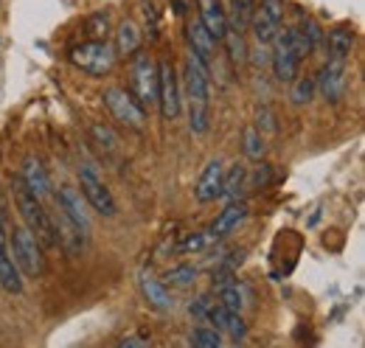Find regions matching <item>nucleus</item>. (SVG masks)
Returning a JSON list of instances; mask_svg holds the SVG:
<instances>
[{
  "mask_svg": "<svg viewBox=\"0 0 365 348\" xmlns=\"http://www.w3.org/2000/svg\"><path fill=\"white\" fill-rule=\"evenodd\" d=\"M185 110H188V130L194 135H205L211 127V59L188 48L185 53Z\"/></svg>",
  "mask_w": 365,
  "mask_h": 348,
  "instance_id": "1",
  "label": "nucleus"
},
{
  "mask_svg": "<svg viewBox=\"0 0 365 348\" xmlns=\"http://www.w3.org/2000/svg\"><path fill=\"white\" fill-rule=\"evenodd\" d=\"M11 197H14V203H17V211H20V217H23V225L31 230V236L46 247H56V230H53V219L48 217L46 205H43V200L40 197H34L20 180L11 185Z\"/></svg>",
  "mask_w": 365,
  "mask_h": 348,
  "instance_id": "2",
  "label": "nucleus"
},
{
  "mask_svg": "<svg viewBox=\"0 0 365 348\" xmlns=\"http://www.w3.org/2000/svg\"><path fill=\"white\" fill-rule=\"evenodd\" d=\"M9 242H11V259H14L17 270L23 275L37 278V275L46 272V247L31 236V230L26 225L14 227L11 236H9Z\"/></svg>",
  "mask_w": 365,
  "mask_h": 348,
  "instance_id": "3",
  "label": "nucleus"
},
{
  "mask_svg": "<svg viewBox=\"0 0 365 348\" xmlns=\"http://www.w3.org/2000/svg\"><path fill=\"white\" fill-rule=\"evenodd\" d=\"M71 62L91 76H107L118 62V51L107 40H88L71 51Z\"/></svg>",
  "mask_w": 365,
  "mask_h": 348,
  "instance_id": "4",
  "label": "nucleus"
},
{
  "mask_svg": "<svg viewBox=\"0 0 365 348\" xmlns=\"http://www.w3.org/2000/svg\"><path fill=\"white\" fill-rule=\"evenodd\" d=\"M79 185H82V197H85V203L91 205L96 214H101V217H115V200H113V194L107 191V185L101 183V177H98V169L93 166L91 160H82L79 163Z\"/></svg>",
  "mask_w": 365,
  "mask_h": 348,
  "instance_id": "5",
  "label": "nucleus"
},
{
  "mask_svg": "<svg viewBox=\"0 0 365 348\" xmlns=\"http://www.w3.org/2000/svg\"><path fill=\"white\" fill-rule=\"evenodd\" d=\"M158 107L163 121H175L182 110V90L178 82V71L169 59L158 62Z\"/></svg>",
  "mask_w": 365,
  "mask_h": 348,
  "instance_id": "6",
  "label": "nucleus"
},
{
  "mask_svg": "<svg viewBox=\"0 0 365 348\" xmlns=\"http://www.w3.org/2000/svg\"><path fill=\"white\" fill-rule=\"evenodd\" d=\"M133 68H130V76H133V96L138 98V104L146 110L152 104H158V65L152 56H146L143 51L133 53Z\"/></svg>",
  "mask_w": 365,
  "mask_h": 348,
  "instance_id": "7",
  "label": "nucleus"
},
{
  "mask_svg": "<svg viewBox=\"0 0 365 348\" xmlns=\"http://www.w3.org/2000/svg\"><path fill=\"white\" fill-rule=\"evenodd\" d=\"M104 107L115 116L118 124L130 127V130H143L146 127V110L138 104L133 93H127L124 87H107L104 90Z\"/></svg>",
  "mask_w": 365,
  "mask_h": 348,
  "instance_id": "8",
  "label": "nucleus"
},
{
  "mask_svg": "<svg viewBox=\"0 0 365 348\" xmlns=\"http://www.w3.org/2000/svg\"><path fill=\"white\" fill-rule=\"evenodd\" d=\"M284 23V3L281 0H259V6L253 9L250 14V29H253V37L259 45H270L275 37V31L281 29Z\"/></svg>",
  "mask_w": 365,
  "mask_h": 348,
  "instance_id": "9",
  "label": "nucleus"
},
{
  "mask_svg": "<svg viewBox=\"0 0 365 348\" xmlns=\"http://www.w3.org/2000/svg\"><path fill=\"white\" fill-rule=\"evenodd\" d=\"M222 174H225V163L220 158L205 163V169H202L197 185H194V200L200 205H208V203L220 200V194H222Z\"/></svg>",
  "mask_w": 365,
  "mask_h": 348,
  "instance_id": "10",
  "label": "nucleus"
},
{
  "mask_svg": "<svg viewBox=\"0 0 365 348\" xmlns=\"http://www.w3.org/2000/svg\"><path fill=\"white\" fill-rule=\"evenodd\" d=\"M53 230H56V242L62 245V250L68 253V256H82L85 253V247H88V230H82L73 219H68L62 211H59V217L53 222Z\"/></svg>",
  "mask_w": 365,
  "mask_h": 348,
  "instance_id": "11",
  "label": "nucleus"
},
{
  "mask_svg": "<svg viewBox=\"0 0 365 348\" xmlns=\"http://www.w3.org/2000/svg\"><path fill=\"white\" fill-rule=\"evenodd\" d=\"M273 56H270V65H273V73L278 82H292L298 76V68H301V59L292 53V48L284 43L275 31L273 37Z\"/></svg>",
  "mask_w": 365,
  "mask_h": 348,
  "instance_id": "12",
  "label": "nucleus"
},
{
  "mask_svg": "<svg viewBox=\"0 0 365 348\" xmlns=\"http://www.w3.org/2000/svg\"><path fill=\"white\" fill-rule=\"evenodd\" d=\"M346 65L349 62H337V59H326V65L320 68L315 87H320V93L329 98V101H337L343 87H346Z\"/></svg>",
  "mask_w": 365,
  "mask_h": 348,
  "instance_id": "13",
  "label": "nucleus"
},
{
  "mask_svg": "<svg viewBox=\"0 0 365 348\" xmlns=\"http://www.w3.org/2000/svg\"><path fill=\"white\" fill-rule=\"evenodd\" d=\"M20 183H23L34 197H40V200H46L48 194H51V180H48L46 166H43V160H40L37 155H29V158L23 160Z\"/></svg>",
  "mask_w": 365,
  "mask_h": 348,
  "instance_id": "14",
  "label": "nucleus"
},
{
  "mask_svg": "<svg viewBox=\"0 0 365 348\" xmlns=\"http://www.w3.org/2000/svg\"><path fill=\"white\" fill-rule=\"evenodd\" d=\"M56 203H59V211L65 214L68 219H73L82 230L91 233V217H88V205H85V197L73 188H62L56 194Z\"/></svg>",
  "mask_w": 365,
  "mask_h": 348,
  "instance_id": "15",
  "label": "nucleus"
},
{
  "mask_svg": "<svg viewBox=\"0 0 365 348\" xmlns=\"http://www.w3.org/2000/svg\"><path fill=\"white\" fill-rule=\"evenodd\" d=\"M140 292H143V298L149 301V306H155V309H160V312H169V309L175 306V298H172L169 287H166L160 278H155L152 272H140Z\"/></svg>",
  "mask_w": 365,
  "mask_h": 348,
  "instance_id": "16",
  "label": "nucleus"
},
{
  "mask_svg": "<svg viewBox=\"0 0 365 348\" xmlns=\"http://www.w3.org/2000/svg\"><path fill=\"white\" fill-rule=\"evenodd\" d=\"M197 3H200L202 26L211 31L214 43H222V34H225V6H222V0H197Z\"/></svg>",
  "mask_w": 365,
  "mask_h": 348,
  "instance_id": "17",
  "label": "nucleus"
},
{
  "mask_svg": "<svg viewBox=\"0 0 365 348\" xmlns=\"http://www.w3.org/2000/svg\"><path fill=\"white\" fill-rule=\"evenodd\" d=\"M323 40L329 45V59L349 62V56H351V51H354V31H351L349 26H334Z\"/></svg>",
  "mask_w": 365,
  "mask_h": 348,
  "instance_id": "18",
  "label": "nucleus"
},
{
  "mask_svg": "<svg viewBox=\"0 0 365 348\" xmlns=\"http://www.w3.org/2000/svg\"><path fill=\"white\" fill-rule=\"evenodd\" d=\"M245 217H247V205H245V203H239V200L228 203V208H225V211L217 217V222L211 225V239L217 242V239L228 236L233 227H239V225L245 222Z\"/></svg>",
  "mask_w": 365,
  "mask_h": 348,
  "instance_id": "19",
  "label": "nucleus"
},
{
  "mask_svg": "<svg viewBox=\"0 0 365 348\" xmlns=\"http://www.w3.org/2000/svg\"><path fill=\"white\" fill-rule=\"evenodd\" d=\"M185 40H188V48H194L197 53H202L205 59H211L214 56V37H211V31L202 26V20L200 17H191V20H185Z\"/></svg>",
  "mask_w": 365,
  "mask_h": 348,
  "instance_id": "20",
  "label": "nucleus"
},
{
  "mask_svg": "<svg viewBox=\"0 0 365 348\" xmlns=\"http://www.w3.org/2000/svg\"><path fill=\"white\" fill-rule=\"evenodd\" d=\"M140 43H143V37H140V29H138L133 20H124V23H118V31H115V51H118V53H124V56H133L135 51H140Z\"/></svg>",
  "mask_w": 365,
  "mask_h": 348,
  "instance_id": "21",
  "label": "nucleus"
},
{
  "mask_svg": "<svg viewBox=\"0 0 365 348\" xmlns=\"http://www.w3.org/2000/svg\"><path fill=\"white\" fill-rule=\"evenodd\" d=\"M0 287L9 292H23V272L6 253V245H0Z\"/></svg>",
  "mask_w": 365,
  "mask_h": 348,
  "instance_id": "22",
  "label": "nucleus"
},
{
  "mask_svg": "<svg viewBox=\"0 0 365 348\" xmlns=\"http://www.w3.org/2000/svg\"><path fill=\"white\" fill-rule=\"evenodd\" d=\"M245 180H247V169L242 166V163H233L228 172L222 174V194H220V200H239V194H242V188H245Z\"/></svg>",
  "mask_w": 365,
  "mask_h": 348,
  "instance_id": "23",
  "label": "nucleus"
},
{
  "mask_svg": "<svg viewBox=\"0 0 365 348\" xmlns=\"http://www.w3.org/2000/svg\"><path fill=\"white\" fill-rule=\"evenodd\" d=\"M292 93H289V101L295 104V107H307L309 101H312V96H315V79H309V76H295L292 82Z\"/></svg>",
  "mask_w": 365,
  "mask_h": 348,
  "instance_id": "24",
  "label": "nucleus"
},
{
  "mask_svg": "<svg viewBox=\"0 0 365 348\" xmlns=\"http://www.w3.org/2000/svg\"><path fill=\"white\" fill-rule=\"evenodd\" d=\"M197 281V267L194 264H178V267H172L166 275H163V284L169 287H191Z\"/></svg>",
  "mask_w": 365,
  "mask_h": 348,
  "instance_id": "25",
  "label": "nucleus"
},
{
  "mask_svg": "<svg viewBox=\"0 0 365 348\" xmlns=\"http://www.w3.org/2000/svg\"><path fill=\"white\" fill-rule=\"evenodd\" d=\"M222 43L228 45L230 59H233L236 65L247 59V48H245V37H242V31H236L233 26H225V34H222Z\"/></svg>",
  "mask_w": 365,
  "mask_h": 348,
  "instance_id": "26",
  "label": "nucleus"
},
{
  "mask_svg": "<svg viewBox=\"0 0 365 348\" xmlns=\"http://www.w3.org/2000/svg\"><path fill=\"white\" fill-rule=\"evenodd\" d=\"M217 292H220V304L225 306L228 312H242V292H239V284H236V278L228 281V284H222V287H217Z\"/></svg>",
  "mask_w": 365,
  "mask_h": 348,
  "instance_id": "27",
  "label": "nucleus"
},
{
  "mask_svg": "<svg viewBox=\"0 0 365 348\" xmlns=\"http://www.w3.org/2000/svg\"><path fill=\"white\" fill-rule=\"evenodd\" d=\"M188 343H191V346H197V348H220L222 346V337H220V332H217V329L200 326V329H194V332H191Z\"/></svg>",
  "mask_w": 365,
  "mask_h": 348,
  "instance_id": "28",
  "label": "nucleus"
},
{
  "mask_svg": "<svg viewBox=\"0 0 365 348\" xmlns=\"http://www.w3.org/2000/svg\"><path fill=\"white\" fill-rule=\"evenodd\" d=\"M245 158H250V160H262L264 158V138L256 127L245 130Z\"/></svg>",
  "mask_w": 365,
  "mask_h": 348,
  "instance_id": "29",
  "label": "nucleus"
},
{
  "mask_svg": "<svg viewBox=\"0 0 365 348\" xmlns=\"http://www.w3.org/2000/svg\"><path fill=\"white\" fill-rule=\"evenodd\" d=\"M298 26H301V31H304V37H307V43H309V48H312V51L323 45V37H326V34H323V29L318 26V20H312V17H304Z\"/></svg>",
  "mask_w": 365,
  "mask_h": 348,
  "instance_id": "30",
  "label": "nucleus"
},
{
  "mask_svg": "<svg viewBox=\"0 0 365 348\" xmlns=\"http://www.w3.org/2000/svg\"><path fill=\"white\" fill-rule=\"evenodd\" d=\"M211 306H214V295H211V292H202V295H197V298L188 304V314L197 317V320H208Z\"/></svg>",
  "mask_w": 365,
  "mask_h": 348,
  "instance_id": "31",
  "label": "nucleus"
},
{
  "mask_svg": "<svg viewBox=\"0 0 365 348\" xmlns=\"http://www.w3.org/2000/svg\"><path fill=\"white\" fill-rule=\"evenodd\" d=\"M93 138H96V143L104 149V152H118V140H115V135L107 130V127H101V124H93Z\"/></svg>",
  "mask_w": 365,
  "mask_h": 348,
  "instance_id": "32",
  "label": "nucleus"
},
{
  "mask_svg": "<svg viewBox=\"0 0 365 348\" xmlns=\"http://www.w3.org/2000/svg\"><path fill=\"white\" fill-rule=\"evenodd\" d=\"M211 242H214L211 233H208V236H205V233H194V236H185V242H180L178 250H182V253H200V250H205Z\"/></svg>",
  "mask_w": 365,
  "mask_h": 348,
  "instance_id": "33",
  "label": "nucleus"
},
{
  "mask_svg": "<svg viewBox=\"0 0 365 348\" xmlns=\"http://www.w3.org/2000/svg\"><path fill=\"white\" fill-rule=\"evenodd\" d=\"M256 118H259V127H256V130L262 132H275L278 130V124H275V116L273 113H270V107H267V104H262V107H259V110H256Z\"/></svg>",
  "mask_w": 365,
  "mask_h": 348,
  "instance_id": "34",
  "label": "nucleus"
},
{
  "mask_svg": "<svg viewBox=\"0 0 365 348\" xmlns=\"http://www.w3.org/2000/svg\"><path fill=\"white\" fill-rule=\"evenodd\" d=\"M270 177H273V169H270L267 163H262V166L253 172V183H250V185H253V188H262V185L270 183Z\"/></svg>",
  "mask_w": 365,
  "mask_h": 348,
  "instance_id": "35",
  "label": "nucleus"
},
{
  "mask_svg": "<svg viewBox=\"0 0 365 348\" xmlns=\"http://www.w3.org/2000/svg\"><path fill=\"white\" fill-rule=\"evenodd\" d=\"M118 346L121 348H146L149 346V340H146V337H124Z\"/></svg>",
  "mask_w": 365,
  "mask_h": 348,
  "instance_id": "36",
  "label": "nucleus"
},
{
  "mask_svg": "<svg viewBox=\"0 0 365 348\" xmlns=\"http://www.w3.org/2000/svg\"><path fill=\"white\" fill-rule=\"evenodd\" d=\"M0 245H6V225H3V217H0Z\"/></svg>",
  "mask_w": 365,
  "mask_h": 348,
  "instance_id": "37",
  "label": "nucleus"
}]
</instances>
